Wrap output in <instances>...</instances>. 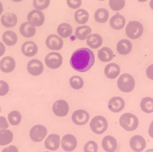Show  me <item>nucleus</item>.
I'll return each mask as SVG.
<instances>
[{"label": "nucleus", "mask_w": 153, "mask_h": 152, "mask_svg": "<svg viewBox=\"0 0 153 152\" xmlns=\"http://www.w3.org/2000/svg\"><path fill=\"white\" fill-rule=\"evenodd\" d=\"M95 62L93 53L88 48H81L76 50L71 57L70 63L75 70L86 72L90 70Z\"/></svg>", "instance_id": "obj_1"}, {"label": "nucleus", "mask_w": 153, "mask_h": 152, "mask_svg": "<svg viewBox=\"0 0 153 152\" xmlns=\"http://www.w3.org/2000/svg\"><path fill=\"white\" fill-rule=\"evenodd\" d=\"M119 123L121 127L127 131H132L138 128L139 125L138 118L134 114L125 113L119 118Z\"/></svg>", "instance_id": "obj_2"}, {"label": "nucleus", "mask_w": 153, "mask_h": 152, "mask_svg": "<svg viewBox=\"0 0 153 152\" xmlns=\"http://www.w3.org/2000/svg\"><path fill=\"white\" fill-rule=\"evenodd\" d=\"M117 85L118 88L124 93L132 91L135 86V81L134 77L128 73H124L119 77Z\"/></svg>", "instance_id": "obj_3"}, {"label": "nucleus", "mask_w": 153, "mask_h": 152, "mask_svg": "<svg viewBox=\"0 0 153 152\" xmlns=\"http://www.w3.org/2000/svg\"><path fill=\"white\" fill-rule=\"evenodd\" d=\"M90 127L94 133L100 135L107 131L108 123L107 119L104 116L99 115L92 119L90 123Z\"/></svg>", "instance_id": "obj_4"}, {"label": "nucleus", "mask_w": 153, "mask_h": 152, "mask_svg": "<svg viewBox=\"0 0 153 152\" xmlns=\"http://www.w3.org/2000/svg\"><path fill=\"white\" fill-rule=\"evenodd\" d=\"M126 32L128 38L131 39H137L143 33V25L138 21L130 22L127 25Z\"/></svg>", "instance_id": "obj_5"}, {"label": "nucleus", "mask_w": 153, "mask_h": 152, "mask_svg": "<svg viewBox=\"0 0 153 152\" xmlns=\"http://www.w3.org/2000/svg\"><path fill=\"white\" fill-rule=\"evenodd\" d=\"M47 134V130L46 127L41 124L34 126L30 131V137L35 142L42 141L45 138Z\"/></svg>", "instance_id": "obj_6"}, {"label": "nucleus", "mask_w": 153, "mask_h": 152, "mask_svg": "<svg viewBox=\"0 0 153 152\" xmlns=\"http://www.w3.org/2000/svg\"><path fill=\"white\" fill-rule=\"evenodd\" d=\"M46 66L51 69L59 68L62 64L63 58L61 54L58 53H50L47 55L45 58Z\"/></svg>", "instance_id": "obj_7"}, {"label": "nucleus", "mask_w": 153, "mask_h": 152, "mask_svg": "<svg viewBox=\"0 0 153 152\" xmlns=\"http://www.w3.org/2000/svg\"><path fill=\"white\" fill-rule=\"evenodd\" d=\"M27 20L35 27H40L43 24L45 20L44 14L38 10H33L27 16Z\"/></svg>", "instance_id": "obj_8"}, {"label": "nucleus", "mask_w": 153, "mask_h": 152, "mask_svg": "<svg viewBox=\"0 0 153 152\" xmlns=\"http://www.w3.org/2000/svg\"><path fill=\"white\" fill-rule=\"evenodd\" d=\"M53 111L56 116L59 117H64L66 116L69 113V104L64 100H57L53 104Z\"/></svg>", "instance_id": "obj_9"}, {"label": "nucleus", "mask_w": 153, "mask_h": 152, "mask_svg": "<svg viewBox=\"0 0 153 152\" xmlns=\"http://www.w3.org/2000/svg\"><path fill=\"white\" fill-rule=\"evenodd\" d=\"M62 149L66 152H73L77 146L76 138L72 134H66L64 136L61 140Z\"/></svg>", "instance_id": "obj_10"}, {"label": "nucleus", "mask_w": 153, "mask_h": 152, "mask_svg": "<svg viewBox=\"0 0 153 152\" xmlns=\"http://www.w3.org/2000/svg\"><path fill=\"white\" fill-rule=\"evenodd\" d=\"M89 119V115L84 110H78L73 113L71 120L74 124L78 126L84 125Z\"/></svg>", "instance_id": "obj_11"}, {"label": "nucleus", "mask_w": 153, "mask_h": 152, "mask_svg": "<svg viewBox=\"0 0 153 152\" xmlns=\"http://www.w3.org/2000/svg\"><path fill=\"white\" fill-rule=\"evenodd\" d=\"M130 145L131 149L134 152H141L145 149L146 142L142 136L136 135L131 138Z\"/></svg>", "instance_id": "obj_12"}, {"label": "nucleus", "mask_w": 153, "mask_h": 152, "mask_svg": "<svg viewBox=\"0 0 153 152\" xmlns=\"http://www.w3.org/2000/svg\"><path fill=\"white\" fill-rule=\"evenodd\" d=\"M46 45L51 50H60L63 46V41L59 36L53 34L46 39Z\"/></svg>", "instance_id": "obj_13"}, {"label": "nucleus", "mask_w": 153, "mask_h": 152, "mask_svg": "<svg viewBox=\"0 0 153 152\" xmlns=\"http://www.w3.org/2000/svg\"><path fill=\"white\" fill-rule=\"evenodd\" d=\"M27 70L28 73L32 76H39L43 73L44 66L41 61L38 60L33 59L28 62L27 65Z\"/></svg>", "instance_id": "obj_14"}, {"label": "nucleus", "mask_w": 153, "mask_h": 152, "mask_svg": "<svg viewBox=\"0 0 153 152\" xmlns=\"http://www.w3.org/2000/svg\"><path fill=\"white\" fill-rule=\"evenodd\" d=\"M108 107L112 113H118L121 112L124 108L125 101L121 97H114L109 100Z\"/></svg>", "instance_id": "obj_15"}, {"label": "nucleus", "mask_w": 153, "mask_h": 152, "mask_svg": "<svg viewBox=\"0 0 153 152\" xmlns=\"http://www.w3.org/2000/svg\"><path fill=\"white\" fill-rule=\"evenodd\" d=\"M46 149L51 151L58 150L60 146V137L58 134H52L46 138L45 141Z\"/></svg>", "instance_id": "obj_16"}, {"label": "nucleus", "mask_w": 153, "mask_h": 152, "mask_svg": "<svg viewBox=\"0 0 153 152\" xmlns=\"http://www.w3.org/2000/svg\"><path fill=\"white\" fill-rule=\"evenodd\" d=\"M15 68V60L11 57H5L0 61V70L4 73H10L14 70Z\"/></svg>", "instance_id": "obj_17"}, {"label": "nucleus", "mask_w": 153, "mask_h": 152, "mask_svg": "<svg viewBox=\"0 0 153 152\" xmlns=\"http://www.w3.org/2000/svg\"><path fill=\"white\" fill-rule=\"evenodd\" d=\"M22 51L27 57L35 56L38 52V47L32 41H27L24 43L22 46Z\"/></svg>", "instance_id": "obj_18"}, {"label": "nucleus", "mask_w": 153, "mask_h": 152, "mask_svg": "<svg viewBox=\"0 0 153 152\" xmlns=\"http://www.w3.org/2000/svg\"><path fill=\"white\" fill-rule=\"evenodd\" d=\"M101 146L105 152H114L117 148V143L115 138L111 136H107L103 138Z\"/></svg>", "instance_id": "obj_19"}, {"label": "nucleus", "mask_w": 153, "mask_h": 152, "mask_svg": "<svg viewBox=\"0 0 153 152\" xmlns=\"http://www.w3.org/2000/svg\"><path fill=\"white\" fill-rule=\"evenodd\" d=\"M120 73V68L119 66L115 63H109L105 67L104 73L109 79H115L119 76Z\"/></svg>", "instance_id": "obj_20"}, {"label": "nucleus", "mask_w": 153, "mask_h": 152, "mask_svg": "<svg viewBox=\"0 0 153 152\" xmlns=\"http://www.w3.org/2000/svg\"><path fill=\"white\" fill-rule=\"evenodd\" d=\"M17 17L13 13H6L2 16L1 22L7 28H12L15 27L17 23Z\"/></svg>", "instance_id": "obj_21"}, {"label": "nucleus", "mask_w": 153, "mask_h": 152, "mask_svg": "<svg viewBox=\"0 0 153 152\" xmlns=\"http://www.w3.org/2000/svg\"><path fill=\"white\" fill-rule=\"evenodd\" d=\"M132 45L130 40L127 39H122L120 40L116 46V49L118 53L125 55L130 53L132 50Z\"/></svg>", "instance_id": "obj_22"}, {"label": "nucleus", "mask_w": 153, "mask_h": 152, "mask_svg": "<svg viewBox=\"0 0 153 152\" xmlns=\"http://www.w3.org/2000/svg\"><path fill=\"white\" fill-rule=\"evenodd\" d=\"M20 32L25 38H32L36 34L35 27L28 22L23 23L20 27Z\"/></svg>", "instance_id": "obj_23"}, {"label": "nucleus", "mask_w": 153, "mask_h": 152, "mask_svg": "<svg viewBox=\"0 0 153 152\" xmlns=\"http://www.w3.org/2000/svg\"><path fill=\"white\" fill-rule=\"evenodd\" d=\"M111 27L116 30H119L124 28L126 24V19L121 15H115L110 19Z\"/></svg>", "instance_id": "obj_24"}, {"label": "nucleus", "mask_w": 153, "mask_h": 152, "mask_svg": "<svg viewBox=\"0 0 153 152\" xmlns=\"http://www.w3.org/2000/svg\"><path fill=\"white\" fill-rule=\"evenodd\" d=\"M97 56L100 61L102 62H108L113 60L114 53L111 48L104 47L98 51Z\"/></svg>", "instance_id": "obj_25"}, {"label": "nucleus", "mask_w": 153, "mask_h": 152, "mask_svg": "<svg viewBox=\"0 0 153 152\" xmlns=\"http://www.w3.org/2000/svg\"><path fill=\"white\" fill-rule=\"evenodd\" d=\"M2 39L4 43L8 46H13L15 45L18 40V37L15 32L12 31H7L5 32Z\"/></svg>", "instance_id": "obj_26"}, {"label": "nucleus", "mask_w": 153, "mask_h": 152, "mask_svg": "<svg viewBox=\"0 0 153 152\" xmlns=\"http://www.w3.org/2000/svg\"><path fill=\"white\" fill-rule=\"evenodd\" d=\"M102 38L97 34H93L89 35L86 40V43L88 46H89L92 48H97L102 44Z\"/></svg>", "instance_id": "obj_27"}, {"label": "nucleus", "mask_w": 153, "mask_h": 152, "mask_svg": "<svg viewBox=\"0 0 153 152\" xmlns=\"http://www.w3.org/2000/svg\"><path fill=\"white\" fill-rule=\"evenodd\" d=\"M58 34L63 38L70 37L73 33L72 27L68 23H62L57 28Z\"/></svg>", "instance_id": "obj_28"}, {"label": "nucleus", "mask_w": 153, "mask_h": 152, "mask_svg": "<svg viewBox=\"0 0 153 152\" xmlns=\"http://www.w3.org/2000/svg\"><path fill=\"white\" fill-rule=\"evenodd\" d=\"M92 32L91 28L88 25L80 26L76 28L75 35L76 38L81 40H84Z\"/></svg>", "instance_id": "obj_29"}, {"label": "nucleus", "mask_w": 153, "mask_h": 152, "mask_svg": "<svg viewBox=\"0 0 153 152\" xmlns=\"http://www.w3.org/2000/svg\"><path fill=\"white\" fill-rule=\"evenodd\" d=\"M13 139V134L9 130L0 131V146H5L11 143Z\"/></svg>", "instance_id": "obj_30"}, {"label": "nucleus", "mask_w": 153, "mask_h": 152, "mask_svg": "<svg viewBox=\"0 0 153 152\" xmlns=\"http://www.w3.org/2000/svg\"><path fill=\"white\" fill-rule=\"evenodd\" d=\"M89 18V13L85 9H78L74 14V19L76 23L79 24H84L87 23Z\"/></svg>", "instance_id": "obj_31"}, {"label": "nucleus", "mask_w": 153, "mask_h": 152, "mask_svg": "<svg viewBox=\"0 0 153 152\" xmlns=\"http://www.w3.org/2000/svg\"><path fill=\"white\" fill-rule=\"evenodd\" d=\"M140 106L141 110L145 113L150 114L153 113V99L146 97L142 99Z\"/></svg>", "instance_id": "obj_32"}, {"label": "nucleus", "mask_w": 153, "mask_h": 152, "mask_svg": "<svg viewBox=\"0 0 153 152\" xmlns=\"http://www.w3.org/2000/svg\"><path fill=\"white\" fill-rule=\"evenodd\" d=\"M109 12L104 8H100L94 13L95 20L99 23H104L107 22L109 18Z\"/></svg>", "instance_id": "obj_33"}, {"label": "nucleus", "mask_w": 153, "mask_h": 152, "mask_svg": "<svg viewBox=\"0 0 153 152\" xmlns=\"http://www.w3.org/2000/svg\"><path fill=\"white\" fill-rule=\"evenodd\" d=\"M8 119L11 125L17 126L22 121V116L19 111H13L8 114Z\"/></svg>", "instance_id": "obj_34"}, {"label": "nucleus", "mask_w": 153, "mask_h": 152, "mask_svg": "<svg viewBox=\"0 0 153 152\" xmlns=\"http://www.w3.org/2000/svg\"><path fill=\"white\" fill-rule=\"evenodd\" d=\"M70 84L72 88L76 90H78L83 87L84 82L81 77L74 76L70 78Z\"/></svg>", "instance_id": "obj_35"}, {"label": "nucleus", "mask_w": 153, "mask_h": 152, "mask_svg": "<svg viewBox=\"0 0 153 152\" xmlns=\"http://www.w3.org/2000/svg\"><path fill=\"white\" fill-rule=\"evenodd\" d=\"M126 4L125 0H109L110 8L114 11H119L124 8Z\"/></svg>", "instance_id": "obj_36"}, {"label": "nucleus", "mask_w": 153, "mask_h": 152, "mask_svg": "<svg viewBox=\"0 0 153 152\" xmlns=\"http://www.w3.org/2000/svg\"><path fill=\"white\" fill-rule=\"evenodd\" d=\"M51 0H33V6L36 10H42L48 8Z\"/></svg>", "instance_id": "obj_37"}, {"label": "nucleus", "mask_w": 153, "mask_h": 152, "mask_svg": "<svg viewBox=\"0 0 153 152\" xmlns=\"http://www.w3.org/2000/svg\"><path fill=\"white\" fill-rule=\"evenodd\" d=\"M84 151V152H97V144L93 141H89L85 145Z\"/></svg>", "instance_id": "obj_38"}, {"label": "nucleus", "mask_w": 153, "mask_h": 152, "mask_svg": "<svg viewBox=\"0 0 153 152\" xmlns=\"http://www.w3.org/2000/svg\"><path fill=\"white\" fill-rule=\"evenodd\" d=\"M9 86L8 83L3 80H0V96H5L9 92Z\"/></svg>", "instance_id": "obj_39"}, {"label": "nucleus", "mask_w": 153, "mask_h": 152, "mask_svg": "<svg viewBox=\"0 0 153 152\" xmlns=\"http://www.w3.org/2000/svg\"><path fill=\"white\" fill-rule=\"evenodd\" d=\"M66 3L69 8L76 9L79 8L82 4L81 0H66Z\"/></svg>", "instance_id": "obj_40"}, {"label": "nucleus", "mask_w": 153, "mask_h": 152, "mask_svg": "<svg viewBox=\"0 0 153 152\" xmlns=\"http://www.w3.org/2000/svg\"><path fill=\"white\" fill-rule=\"evenodd\" d=\"M9 127V124L5 117L0 116V131L7 129Z\"/></svg>", "instance_id": "obj_41"}, {"label": "nucleus", "mask_w": 153, "mask_h": 152, "mask_svg": "<svg viewBox=\"0 0 153 152\" xmlns=\"http://www.w3.org/2000/svg\"><path fill=\"white\" fill-rule=\"evenodd\" d=\"M146 73L147 77L149 79L153 80V64L149 66V67L146 69Z\"/></svg>", "instance_id": "obj_42"}, {"label": "nucleus", "mask_w": 153, "mask_h": 152, "mask_svg": "<svg viewBox=\"0 0 153 152\" xmlns=\"http://www.w3.org/2000/svg\"><path fill=\"white\" fill-rule=\"evenodd\" d=\"M2 152H19V150L15 146L10 145L5 148Z\"/></svg>", "instance_id": "obj_43"}, {"label": "nucleus", "mask_w": 153, "mask_h": 152, "mask_svg": "<svg viewBox=\"0 0 153 152\" xmlns=\"http://www.w3.org/2000/svg\"><path fill=\"white\" fill-rule=\"evenodd\" d=\"M6 51V48H5V46H4V45L0 42V57H2Z\"/></svg>", "instance_id": "obj_44"}, {"label": "nucleus", "mask_w": 153, "mask_h": 152, "mask_svg": "<svg viewBox=\"0 0 153 152\" xmlns=\"http://www.w3.org/2000/svg\"><path fill=\"white\" fill-rule=\"evenodd\" d=\"M148 132H149V136L153 138V122L150 123Z\"/></svg>", "instance_id": "obj_45"}, {"label": "nucleus", "mask_w": 153, "mask_h": 152, "mask_svg": "<svg viewBox=\"0 0 153 152\" xmlns=\"http://www.w3.org/2000/svg\"><path fill=\"white\" fill-rule=\"evenodd\" d=\"M4 11V8H3V5H2V4L0 2V15Z\"/></svg>", "instance_id": "obj_46"}, {"label": "nucleus", "mask_w": 153, "mask_h": 152, "mask_svg": "<svg viewBox=\"0 0 153 152\" xmlns=\"http://www.w3.org/2000/svg\"><path fill=\"white\" fill-rule=\"evenodd\" d=\"M150 7L153 10V0H151L150 2Z\"/></svg>", "instance_id": "obj_47"}, {"label": "nucleus", "mask_w": 153, "mask_h": 152, "mask_svg": "<svg viewBox=\"0 0 153 152\" xmlns=\"http://www.w3.org/2000/svg\"><path fill=\"white\" fill-rule=\"evenodd\" d=\"M145 152H153V149H150L147 150Z\"/></svg>", "instance_id": "obj_48"}, {"label": "nucleus", "mask_w": 153, "mask_h": 152, "mask_svg": "<svg viewBox=\"0 0 153 152\" xmlns=\"http://www.w3.org/2000/svg\"><path fill=\"white\" fill-rule=\"evenodd\" d=\"M12 1L13 2H19L22 1L23 0H12Z\"/></svg>", "instance_id": "obj_49"}, {"label": "nucleus", "mask_w": 153, "mask_h": 152, "mask_svg": "<svg viewBox=\"0 0 153 152\" xmlns=\"http://www.w3.org/2000/svg\"><path fill=\"white\" fill-rule=\"evenodd\" d=\"M139 2H146V1H147V0H138Z\"/></svg>", "instance_id": "obj_50"}, {"label": "nucleus", "mask_w": 153, "mask_h": 152, "mask_svg": "<svg viewBox=\"0 0 153 152\" xmlns=\"http://www.w3.org/2000/svg\"><path fill=\"white\" fill-rule=\"evenodd\" d=\"M99 1H105V0H99Z\"/></svg>", "instance_id": "obj_51"}, {"label": "nucleus", "mask_w": 153, "mask_h": 152, "mask_svg": "<svg viewBox=\"0 0 153 152\" xmlns=\"http://www.w3.org/2000/svg\"><path fill=\"white\" fill-rule=\"evenodd\" d=\"M1 107H0V113H1Z\"/></svg>", "instance_id": "obj_52"}, {"label": "nucleus", "mask_w": 153, "mask_h": 152, "mask_svg": "<svg viewBox=\"0 0 153 152\" xmlns=\"http://www.w3.org/2000/svg\"></svg>", "instance_id": "obj_53"}]
</instances>
